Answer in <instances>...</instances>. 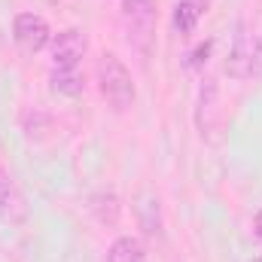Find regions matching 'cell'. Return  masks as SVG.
<instances>
[{"instance_id": "6da1fadb", "label": "cell", "mask_w": 262, "mask_h": 262, "mask_svg": "<svg viewBox=\"0 0 262 262\" xmlns=\"http://www.w3.org/2000/svg\"><path fill=\"white\" fill-rule=\"evenodd\" d=\"M95 79H98L101 98H104L116 113H125L131 104H134V98H137L134 76H131L128 67L119 61V55L104 52V55L98 58V64H95Z\"/></svg>"}, {"instance_id": "7a4b0ae2", "label": "cell", "mask_w": 262, "mask_h": 262, "mask_svg": "<svg viewBox=\"0 0 262 262\" xmlns=\"http://www.w3.org/2000/svg\"><path fill=\"white\" fill-rule=\"evenodd\" d=\"M195 131L204 143H216L220 140V131L226 122V113H223V92H220V82L213 76H204L201 85H198L195 95Z\"/></svg>"}, {"instance_id": "3957f363", "label": "cell", "mask_w": 262, "mask_h": 262, "mask_svg": "<svg viewBox=\"0 0 262 262\" xmlns=\"http://www.w3.org/2000/svg\"><path fill=\"white\" fill-rule=\"evenodd\" d=\"M256 46H259V31H253L247 21H241L235 28L229 55H226V73L232 79H250L253 67H256Z\"/></svg>"}, {"instance_id": "277c9868", "label": "cell", "mask_w": 262, "mask_h": 262, "mask_svg": "<svg viewBox=\"0 0 262 262\" xmlns=\"http://www.w3.org/2000/svg\"><path fill=\"white\" fill-rule=\"evenodd\" d=\"M122 15L128 28V43L146 52L156 28V0H122Z\"/></svg>"}, {"instance_id": "5b68a950", "label": "cell", "mask_w": 262, "mask_h": 262, "mask_svg": "<svg viewBox=\"0 0 262 262\" xmlns=\"http://www.w3.org/2000/svg\"><path fill=\"white\" fill-rule=\"evenodd\" d=\"M12 40L21 52L28 55H37L43 52L49 43H52V31H49V21L37 12H18L15 21H12Z\"/></svg>"}, {"instance_id": "8992f818", "label": "cell", "mask_w": 262, "mask_h": 262, "mask_svg": "<svg viewBox=\"0 0 262 262\" xmlns=\"http://www.w3.org/2000/svg\"><path fill=\"white\" fill-rule=\"evenodd\" d=\"M89 52V37L79 28H64L58 34H52L49 43V55H52V67H79Z\"/></svg>"}, {"instance_id": "52a82bcc", "label": "cell", "mask_w": 262, "mask_h": 262, "mask_svg": "<svg viewBox=\"0 0 262 262\" xmlns=\"http://www.w3.org/2000/svg\"><path fill=\"white\" fill-rule=\"evenodd\" d=\"M134 213H137L143 235H149V238L162 235V204H159V195L152 189H140L134 195Z\"/></svg>"}, {"instance_id": "ba28073f", "label": "cell", "mask_w": 262, "mask_h": 262, "mask_svg": "<svg viewBox=\"0 0 262 262\" xmlns=\"http://www.w3.org/2000/svg\"><path fill=\"white\" fill-rule=\"evenodd\" d=\"M0 216L9 220V223H18L25 220V201H21V192L15 189L9 171L0 165Z\"/></svg>"}, {"instance_id": "9c48e42d", "label": "cell", "mask_w": 262, "mask_h": 262, "mask_svg": "<svg viewBox=\"0 0 262 262\" xmlns=\"http://www.w3.org/2000/svg\"><path fill=\"white\" fill-rule=\"evenodd\" d=\"M49 85L52 92L67 95V98H79L85 92V76L79 73V67H52L49 70Z\"/></svg>"}, {"instance_id": "30bf717a", "label": "cell", "mask_w": 262, "mask_h": 262, "mask_svg": "<svg viewBox=\"0 0 262 262\" xmlns=\"http://www.w3.org/2000/svg\"><path fill=\"white\" fill-rule=\"evenodd\" d=\"M89 210L101 226H113L119 220V198L113 192H95L89 198Z\"/></svg>"}, {"instance_id": "8fae6325", "label": "cell", "mask_w": 262, "mask_h": 262, "mask_svg": "<svg viewBox=\"0 0 262 262\" xmlns=\"http://www.w3.org/2000/svg\"><path fill=\"white\" fill-rule=\"evenodd\" d=\"M143 259H146L143 244L137 238H131V235L116 238L110 244V250H107V262H143Z\"/></svg>"}, {"instance_id": "7c38bea8", "label": "cell", "mask_w": 262, "mask_h": 262, "mask_svg": "<svg viewBox=\"0 0 262 262\" xmlns=\"http://www.w3.org/2000/svg\"><path fill=\"white\" fill-rule=\"evenodd\" d=\"M201 15H204V9H198L195 3L177 0V6H174V31H177L180 37H189V34L198 28Z\"/></svg>"}, {"instance_id": "4fadbf2b", "label": "cell", "mask_w": 262, "mask_h": 262, "mask_svg": "<svg viewBox=\"0 0 262 262\" xmlns=\"http://www.w3.org/2000/svg\"><path fill=\"white\" fill-rule=\"evenodd\" d=\"M210 46H213L210 40H207V43H201V46H198L195 52H192V61H189V67H201V64H207V55H210Z\"/></svg>"}, {"instance_id": "5bb4252c", "label": "cell", "mask_w": 262, "mask_h": 262, "mask_svg": "<svg viewBox=\"0 0 262 262\" xmlns=\"http://www.w3.org/2000/svg\"><path fill=\"white\" fill-rule=\"evenodd\" d=\"M253 76H262V31H259V46H256V67H253Z\"/></svg>"}, {"instance_id": "9a60e30c", "label": "cell", "mask_w": 262, "mask_h": 262, "mask_svg": "<svg viewBox=\"0 0 262 262\" xmlns=\"http://www.w3.org/2000/svg\"><path fill=\"white\" fill-rule=\"evenodd\" d=\"M253 232H256V238H262V210L256 213V220H253Z\"/></svg>"}, {"instance_id": "2e32d148", "label": "cell", "mask_w": 262, "mask_h": 262, "mask_svg": "<svg viewBox=\"0 0 262 262\" xmlns=\"http://www.w3.org/2000/svg\"><path fill=\"white\" fill-rule=\"evenodd\" d=\"M189 3H195L198 9H204V12H207V6H210V0H189Z\"/></svg>"}]
</instances>
